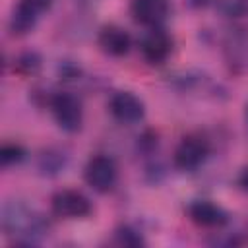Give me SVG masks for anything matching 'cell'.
<instances>
[{
	"label": "cell",
	"instance_id": "cell-1",
	"mask_svg": "<svg viewBox=\"0 0 248 248\" xmlns=\"http://www.w3.org/2000/svg\"><path fill=\"white\" fill-rule=\"evenodd\" d=\"M2 227L8 236L19 244H33L46 234V223L43 215L23 203V202H6L2 207Z\"/></svg>",
	"mask_w": 248,
	"mask_h": 248
},
{
	"label": "cell",
	"instance_id": "cell-2",
	"mask_svg": "<svg viewBox=\"0 0 248 248\" xmlns=\"http://www.w3.org/2000/svg\"><path fill=\"white\" fill-rule=\"evenodd\" d=\"M52 114L56 124L66 130V132H78L83 120V110H81V103L78 97H74L72 93H56L52 97Z\"/></svg>",
	"mask_w": 248,
	"mask_h": 248
},
{
	"label": "cell",
	"instance_id": "cell-3",
	"mask_svg": "<svg viewBox=\"0 0 248 248\" xmlns=\"http://www.w3.org/2000/svg\"><path fill=\"white\" fill-rule=\"evenodd\" d=\"M52 0H19L14 8V14L10 17V31L12 35H25L29 33L41 14L48 10Z\"/></svg>",
	"mask_w": 248,
	"mask_h": 248
},
{
	"label": "cell",
	"instance_id": "cell-4",
	"mask_svg": "<svg viewBox=\"0 0 248 248\" xmlns=\"http://www.w3.org/2000/svg\"><path fill=\"white\" fill-rule=\"evenodd\" d=\"M85 180L97 192H108L116 182V165L108 155H95L85 165Z\"/></svg>",
	"mask_w": 248,
	"mask_h": 248
},
{
	"label": "cell",
	"instance_id": "cell-5",
	"mask_svg": "<svg viewBox=\"0 0 248 248\" xmlns=\"http://www.w3.org/2000/svg\"><path fill=\"white\" fill-rule=\"evenodd\" d=\"M52 211L58 217L79 219L91 213V202L78 190H60L52 196Z\"/></svg>",
	"mask_w": 248,
	"mask_h": 248
},
{
	"label": "cell",
	"instance_id": "cell-6",
	"mask_svg": "<svg viewBox=\"0 0 248 248\" xmlns=\"http://www.w3.org/2000/svg\"><path fill=\"white\" fill-rule=\"evenodd\" d=\"M207 151V141L202 136H186L174 151V165L182 170H192L203 163Z\"/></svg>",
	"mask_w": 248,
	"mask_h": 248
},
{
	"label": "cell",
	"instance_id": "cell-7",
	"mask_svg": "<svg viewBox=\"0 0 248 248\" xmlns=\"http://www.w3.org/2000/svg\"><path fill=\"white\" fill-rule=\"evenodd\" d=\"M225 58L232 72H248V29L232 31L225 41Z\"/></svg>",
	"mask_w": 248,
	"mask_h": 248
},
{
	"label": "cell",
	"instance_id": "cell-8",
	"mask_svg": "<svg viewBox=\"0 0 248 248\" xmlns=\"http://www.w3.org/2000/svg\"><path fill=\"white\" fill-rule=\"evenodd\" d=\"M108 108L112 112V116L124 124H132V122H138L143 118V103L140 97H136L134 93L130 91H120L116 93L110 103H108Z\"/></svg>",
	"mask_w": 248,
	"mask_h": 248
},
{
	"label": "cell",
	"instance_id": "cell-9",
	"mask_svg": "<svg viewBox=\"0 0 248 248\" xmlns=\"http://www.w3.org/2000/svg\"><path fill=\"white\" fill-rule=\"evenodd\" d=\"M172 50V41L170 37L161 31L159 27H153L141 41V52H143V58L151 64H161L167 60V56L170 54Z\"/></svg>",
	"mask_w": 248,
	"mask_h": 248
},
{
	"label": "cell",
	"instance_id": "cell-10",
	"mask_svg": "<svg viewBox=\"0 0 248 248\" xmlns=\"http://www.w3.org/2000/svg\"><path fill=\"white\" fill-rule=\"evenodd\" d=\"M167 12H169V8H167L165 0H134L132 2L134 17H136V21H140L143 25L157 27L159 23L165 21Z\"/></svg>",
	"mask_w": 248,
	"mask_h": 248
},
{
	"label": "cell",
	"instance_id": "cell-11",
	"mask_svg": "<svg viewBox=\"0 0 248 248\" xmlns=\"http://www.w3.org/2000/svg\"><path fill=\"white\" fill-rule=\"evenodd\" d=\"M99 46L110 56H122L130 50V35L118 25H107L99 33Z\"/></svg>",
	"mask_w": 248,
	"mask_h": 248
},
{
	"label": "cell",
	"instance_id": "cell-12",
	"mask_svg": "<svg viewBox=\"0 0 248 248\" xmlns=\"http://www.w3.org/2000/svg\"><path fill=\"white\" fill-rule=\"evenodd\" d=\"M190 217L200 227H219L227 221V213L211 202H194L190 205Z\"/></svg>",
	"mask_w": 248,
	"mask_h": 248
},
{
	"label": "cell",
	"instance_id": "cell-13",
	"mask_svg": "<svg viewBox=\"0 0 248 248\" xmlns=\"http://www.w3.org/2000/svg\"><path fill=\"white\" fill-rule=\"evenodd\" d=\"M215 6L221 14L229 17L248 16V0H215Z\"/></svg>",
	"mask_w": 248,
	"mask_h": 248
},
{
	"label": "cell",
	"instance_id": "cell-14",
	"mask_svg": "<svg viewBox=\"0 0 248 248\" xmlns=\"http://www.w3.org/2000/svg\"><path fill=\"white\" fill-rule=\"evenodd\" d=\"M23 155H25V151H23V147L17 145V143H4L2 149H0V161H2L4 167L19 163V161L23 159Z\"/></svg>",
	"mask_w": 248,
	"mask_h": 248
},
{
	"label": "cell",
	"instance_id": "cell-15",
	"mask_svg": "<svg viewBox=\"0 0 248 248\" xmlns=\"http://www.w3.org/2000/svg\"><path fill=\"white\" fill-rule=\"evenodd\" d=\"M116 236H118V242H120V244H128V246H138V244H141V242H143V240H141V236H140L136 231L128 229V227L120 229V231L116 232Z\"/></svg>",
	"mask_w": 248,
	"mask_h": 248
},
{
	"label": "cell",
	"instance_id": "cell-16",
	"mask_svg": "<svg viewBox=\"0 0 248 248\" xmlns=\"http://www.w3.org/2000/svg\"><path fill=\"white\" fill-rule=\"evenodd\" d=\"M238 182H240V186L248 192V167L242 170V174H240V180H238Z\"/></svg>",
	"mask_w": 248,
	"mask_h": 248
},
{
	"label": "cell",
	"instance_id": "cell-17",
	"mask_svg": "<svg viewBox=\"0 0 248 248\" xmlns=\"http://www.w3.org/2000/svg\"><path fill=\"white\" fill-rule=\"evenodd\" d=\"M78 2H81V4H91V2H97V0H78Z\"/></svg>",
	"mask_w": 248,
	"mask_h": 248
},
{
	"label": "cell",
	"instance_id": "cell-18",
	"mask_svg": "<svg viewBox=\"0 0 248 248\" xmlns=\"http://www.w3.org/2000/svg\"><path fill=\"white\" fill-rule=\"evenodd\" d=\"M246 118H248V110H246Z\"/></svg>",
	"mask_w": 248,
	"mask_h": 248
}]
</instances>
